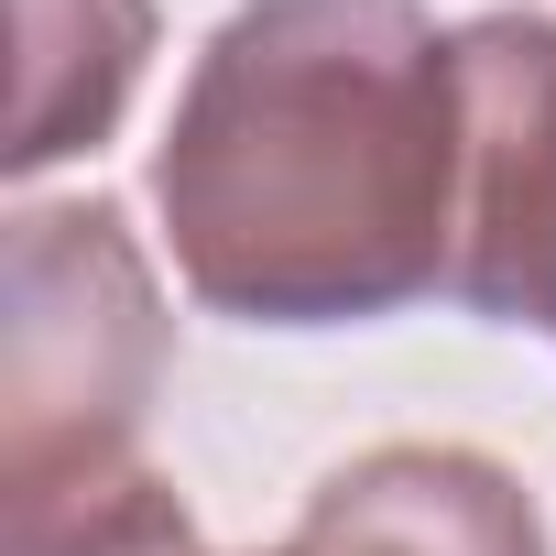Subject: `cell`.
<instances>
[{
	"label": "cell",
	"mask_w": 556,
	"mask_h": 556,
	"mask_svg": "<svg viewBox=\"0 0 556 556\" xmlns=\"http://www.w3.org/2000/svg\"><path fill=\"white\" fill-rule=\"evenodd\" d=\"M469 186H458V306L556 339V23L480 12L458 34Z\"/></svg>",
	"instance_id": "cell-3"
},
{
	"label": "cell",
	"mask_w": 556,
	"mask_h": 556,
	"mask_svg": "<svg viewBox=\"0 0 556 556\" xmlns=\"http://www.w3.org/2000/svg\"><path fill=\"white\" fill-rule=\"evenodd\" d=\"M458 186V34L415 0H240L153 153L175 273L240 328H361L437 295Z\"/></svg>",
	"instance_id": "cell-1"
},
{
	"label": "cell",
	"mask_w": 556,
	"mask_h": 556,
	"mask_svg": "<svg viewBox=\"0 0 556 556\" xmlns=\"http://www.w3.org/2000/svg\"><path fill=\"white\" fill-rule=\"evenodd\" d=\"M12 142L0 164L45 175L66 153H99L110 121L142 88L153 55V0H12Z\"/></svg>",
	"instance_id": "cell-5"
},
{
	"label": "cell",
	"mask_w": 556,
	"mask_h": 556,
	"mask_svg": "<svg viewBox=\"0 0 556 556\" xmlns=\"http://www.w3.org/2000/svg\"><path fill=\"white\" fill-rule=\"evenodd\" d=\"M273 556H545V513L502 458L404 437L328 469Z\"/></svg>",
	"instance_id": "cell-4"
},
{
	"label": "cell",
	"mask_w": 556,
	"mask_h": 556,
	"mask_svg": "<svg viewBox=\"0 0 556 556\" xmlns=\"http://www.w3.org/2000/svg\"><path fill=\"white\" fill-rule=\"evenodd\" d=\"M12 556H197V523L131 458V469H99V480H66V491H23Z\"/></svg>",
	"instance_id": "cell-6"
},
{
	"label": "cell",
	"mask_w": 556,
	"mask_h": 556,
	"mask_svg": "<svg viewBox=\"0 0 556 556\" xmlns=\"http://www.w3.org/2000/svg\"><path fill=\"white\" fill-rule=\"evenodd\" d=\"M164 382V295L110 197H34L12 218V382H0V491H66L131 469Z\"/></svg>",
	"instance_id": "cell-2"
}]
</instances>
